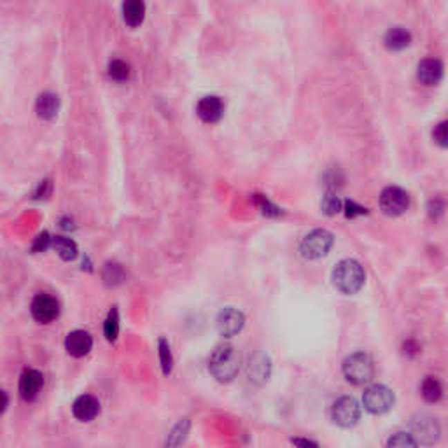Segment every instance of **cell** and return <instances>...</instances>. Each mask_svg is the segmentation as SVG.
<instances>
[{
	"mask_svg": "<svg viewBox=\"0 0 448 448\" xmlns=\"http://www.w3.org/2000/svg\"><path fill=\"white\" fill-rule=\"evenodd\" d=\"M364 280H366L364 268L355 259H344L333 270V282L336 289L344 295H355L361 291Z\"/></svg>",
	"mask_w": 448,
	"mask_h": 448,
	"instance_id": "obj_1",
	"label": "cell"
},
{
	"mask_svg": "<svg viewBox=\"0 0 448 448\" xmlns=\"http://www.w3.org/2000/svg\"><path fill=\"white\" fill-rule=\"evenodd\" d=\"M209 371L217 382L228 384L239 373V354L232 345H219L209 359Z\"/></svg>",
	"mask_w": 448,
	"mask_h": 448,
	"instance_id": "obj_2",
	"label": "cell"
},
{
	"mask_svg": "<svg viewBox=\"0 0 448 448\" xmlns=\"http://www.w3.org/2000/svg\"><path fill=\"white\" fill-rule=\"evenodd\" d=\"M342 371H344L345 380L351 382L352 385H366L375 377L373 359L364 352H355L345 359Z\"/></svg>",
	"mask_w": 448,
	"mask_h": 448,
	"instance_id": "obj_3",
	"label": "cell"
},
{
	"mask_svg": "<svg viewBox=\"0 0 448 448\" xmlns=\"http://www.w3.org/2000/svg\"><path fill=\"white\" fill-rule=\"evenodd\" d=\"M335 236L328 230H314L306 233L299 242V252L306 259H321L331 250Z\"/></svg>",
	"mask_w": 448,
	"mask_h": 448,
	"instance_id": "obj_4",
	"label": "cell"
},
{
	"mask_svg": "<svg viewBox=\"0 0 448 448\" xmlns=\"http://www.w3.org/2000/svg\"><path fill=\"white\" fill-rule=\"evenodd\" d=\"M394 392L385 385H370L362 394V404L370 413L384 415L394 407Z\"/></svg>",
	"mask_w": 448,
	"mask_h": 448,
	"instance_id": "obj_5",
	"label": "cell"
},
{
	"mask_svg": "<svg viewBox=\"0 0 448 448\" xmlns=\"http://www.w3.org/2000/svg\"><path fill=\"white\" fill-rule=\"evenodd\" d=\"M361 418V407L357 401L351 396H342L333 403L331 407V420L340 427H352L359 422Z\"/></svg>",
	"mask_w": 448,
	"mask_h": 448,
	"instance_id": "obj_6",
	"label": "cell"
},
{
	"mask_svg": "<svg viewBox=\"0 0 448 448\" xmlns=\"http://www.w3.org/2000/svg\"><path fill=\"white\" fill-rule=\"evenodd\" d=\"M410 207V194L398 186H389L380 194V209L387 216H401Z\"/></svg>",
	"mask_w": 448,
	"mask_h": 448,
	"instance_id": "obj_7",
	"label": "cell"
},
{
	"mask_svg": "<svg viewBox=\"0 0 448 448\" xmlns=\"http://www.w3.org/2000/svg\"><path fill=\"white\" fill-rule=\"evenodd\" d=\"M410 433L417 440L418 445H433L440 438V424L431 415H417L411 418Z\"/></svg>",
	"mask_w": 448,
	"mask_h": 448,
	"instance_id": "obj_8",
	"label": "cell"
},
{
	"mask_svg": "<svg viewBox=\"0 0 448 448\" xmlns=\"http://www.w3.org/2000/svg\"><path fill=\"white\" fill-rule=\"evenodd\" d=\"M243 326H245V317H243L242 312L233 308V306H226L217 315V331L224 338H232V336L239 335Z\"/></svg>",
	"mask_w": 448,
	"mask_h": 448,
	"instance_id": "obj_9",
	"label": "cell"
},
{
	"mask_svg": "<svg viewBox=\"0 0 448 448\" xmlns=\"http://www.w3.org/2000/svg\"><path fill=\"white\" fill-rule=\"evenodd\" d=\"M245 371L249 382L256 385H263L270 380V375H272V361L263 352H256L247 361Z\"/></svg>",
	"mask_w": 448,
	"mask_h": 448,
	"instance_id": "obj_10",
	"label": "cell"
},
{
	"mask_svg": "<svg viewBox=\"0 0 448 448\" xmlns=\"http://www.w3.org/2000/svg\"><path fill=\"white\" fill-rule=\"evenodd\" d=\"M32 317L41 324H49L55 321L60 314V306L53 296L49 295H39L35 296V299L32 301Z\"/></svg>",
	"mask_w": 448,
	"mask_h": 448,
	"instance_id": "obj_11",
	"label": "cell"
},
{
	"mask_svg": "<svg viewBox=\"0 0 448 448\" xmlns=\"http://www.w3.org/2000/svg\"><path fill=\"white\" fill-rule=\"evenodd\" d=\"M443 64L438 58H424L417 65V77L426 86H436L443 79Z\"/></svg>",
	"mask_w": 448,
	"mask_h": 448,
	"instance_id": "obj_12",
	"label": "cell"
},
{
	"mask_svg": "<svg viewBox=\"0 0 448 448\" xmlns=\"http://www.w3.org/2000/svg\"><path fill=\"white\" fill-rule=\"evenodd\" d=\"M42 385H44V378L41 371L25 370L19 378V394L25 401H34L39 396Z\"/></svg>",
	"mask_w": 448,
	"mask_h": 448,
	"instance_id": "obj_13",
	"label": "cell"
},
{
	"mask_svg": "<svg viewBox=\"0 0 448 448\" xmlns=\"http://www.w3.org/2000/svg\"><path fill=\"white\" fill-rule=\"evenodd\" d=\"M93 347V338L88 331H82V329H75V331L68 333L67 340H65V348L71 355L74 357H82L86 355L88 352Z\"/></svg>",
	"mask_w": 448,
	"mask_h": 448,
	"instance_id": "obj_14",
	"label": "cell"
},
{
	"mask_svg": "<svg viewBox=\"0 0 448 448\" xmlns=\"http://www.w3.org/2000/svg\"><path fill=\"white\" fill-rule=\"evenodd\" d=\"M98 411H100V403H98L97 398L90 396V394H82V396H79L77 400L74 401V404H72V413H74V417L77 418V420H81V422H90V420H93L98 415Z\"/></svg>",
	"mask_w": 448,
	"mask_h": 448,
	"instance_id": "obj_15",
	"label": "cell"
},
{
	"mask_svg": "<svg viewBox=\"0 0 448 448\" xmlns=\"http://www.w3.org/2000/svg\"><path fill=\"white\" fill-rule=\"evenodd\" d=\"M196 112L205 123H217L224 114V104L219 97H203L196 105Z\"/></svg>",
	"mask_w": 448,
	"mask_h": 448,
	"instance_id": "obj_16",
	"label": "cell"
},
{
	"mask_svg": "<svg viewBox=\"0 0 448 448\" xmlns=\"http://www.w3.org/2000/svg\"><path fill=\"white\" fill-rule=\"evenodd\" d=\"M35 109H37L39 118H42V120H53V118L58 114V109H60V100H58V97H56L55 93H49V91H46V93L39 95Z\"/></svg>",
	"mask_w": 448,
	"mask_h": 448,
	"instance_id": "obj_17",
	"label": "cell"
},
{
	"mask_svg": "<svg viewBox=\"0 0 448 448\" xmlns=\"http://www.w3.org/2000/svg\"><path fill=\"white\" fill-rule=\"evenodd\" d=\"M146 16V4L144 0H124L123 4V18L127 21V25L138 26L144 21Z\"/></svg>",
	"mask_w": 448,
	"mask_h": 448,
	"instance_id": "obj_18",
	"label": "cell"
},
{
	"mask_svg": "<svg viewBox=\"0 0 448 448\" xmlns=\"http://www.w3.org/2000/svg\"><path fill=\"white\" fill-rule=\"evenodd\" d=\"M410 42L411 34L403 26H394L385 35V46L389 49H392V51H403V49H407L410 46Z\"/></svg>",
	"mask_w": 448,
	"mask_h": 448,
	"instance_id": "obj_19",
	"label": "cell"
},
{
	"mask_svg": "<svg viewBox=\"0 0 448 448\" xmlns=\"http://www.w3.org/2000/svg\"><path fill=\"white\" fill-rule=\"evenodd\" d=\"M420 394L427 403H438L443 398V385L438 378L426 377L420 384Z\"/></svg>",
	"mask_w": 448,
	"mask_h": 448,
	"instance_id": "obj_20",
	"label": "cell"
},
{
	"mask_svg": "<svg viewBox=\"0 0 448 448\" xmlns=\"http://www.w3.org/2000/svg\"><path fill=\"white\" fill-rule=\"evenodd\" d=\"M53 247H55V250L64 261H72V259L77 258V245H75L74 240L67 239V236H56V239H53Z\"/></svg>",
	"mask_w": 448,
	"mask_h": 448,
	"instance_id": "obj_21",
	"label": "cell"
},
{
	"mask_svg": "<svg viewBox=\"0 0 448 448\" xmlns=\"http://www.w3.org/2000/svg\"><path fill=\"white\" fill-rule=\"evenodd\" d=\"M105 338L109 342H114L118 338V333H120V314H118L116 308H112L109 312L107 319H105Z\"/></svg>",
	"mask_w": 448,
	"mask_h": 448,
	"instance_id": "obj_22",
	"label": "cell"
},
{
	"mask_svg": "<svg viewBox=\"0 0 448 448\" xmlns=\"http://www.w3.org/2000/svg\"><path fill=\"white\" fill-rule=\"evenodd\" d=\"M109 75H111L114 81L124 82L130 77V67H128V64H124L123 60H112L111 65H109Z\"/></svg>",
	"mask_w": 448,
	"mask_h": 448,
	"instance_id": "obj_23",
	"label": "cell"
},
{
	"mask_svg": "<svg viewBox=\"0 0 448 448\" xmlns=\"http://www.w3.org/2000/svg\"><path fill=\"white\" fill-rule=\"evenodd\" d=\"M417 440L411 433H396L387 440V447H417Z\"/></svg>",
	"mask_w": 448,
	"mask_h": 448,
	"instance_id": "obj_24",
	"label": "cell"
},
{
	"mask_svg": "<svg viewBox=\"0 0 448 448\" xmlns=\"http://www.w3.org/2000/svg\"><path fill=\"white\" fill-rule=\"evenodd\" d=\"M160 359H161V368H163V373L168 375L170 371H172L174 359H172V352H170V347H168L167 340H163V338L160 340Z\"/></svg>",
	"mask_w": 448,
	"mask_h": 448,
	"instance_id": "obj_25",
	"label": "cell"
},
{
	"mask_svg": "<svg viewBox=\"0 0 448 448\" xmlns=\"http://www.w3.org/2000/svg\"><path fill=\"white\" fill-rule=\"evenodd\" d=\"M322 210H324L328 216H335V214H338L342 210L340 198H338L335 193H328L324 196V200H322Z\"/></svg>",
	"mask_w": 448,
	"mask_h": 448,
	"instance_id": "obj_26",
	"label": "cell"
},
{
	"mask_svg": "<svg viewBox=\"0 0 448 448\" xmlns=\"http://www.w3.org/2000/svg\"><path fill=\"white\" fill-rule=\"evenodd\" d=\"M434 142L441 147H448V121H441L433 130Z\"/></svg>",
	"mask_w": 448,
	"mask_h": 448,
	"instance_id": "obj_27",
	"label": "cell"
},
{
	"mask_svg": "<svg viewBox=\"0 0 448 448\" xmlns=\"http://www.w3.org/2000/svg\"><path fill=\"white\" fill-rule=\"evenodd\" d=\"M104 279L111 284V279H114V284L123 280V270L120 265H107L104 270Z\"/></svg>",
	"mask_w": 448,
	"mask_h": 448,
	"instance_id": "obj_28",
	"label": "cell"
},
{
	"mask_svg": "<svg viewBox=\"0 0 448 448\" xmlns=\"http://www.w3.org/2000/svg\"><path fill=\"white\" fill-rule=\"evenodd\" d=\"M427 210H429V217L431 219H440L441 216H443L445 212V202L441 198H433L429 202V207H427Z\"/></svg>",
	"mask_w": 448,
	"mask_h": 448,
	"instance_id": "obj_29",
	"label": "cell"
},
{
	"mask_svg": "<svg viewBox=\"0 0 448 448\" xmlns=\"http://www.w3.org/2000/svg\"><path fill=\"white\" fill-rule=\"evenodd\" d=\"M258 203H259V207H261V212L266 214V216H279L280 214V210L277 209V207L273 205L268 198H265V196H259L258 194Z\"/></svg>",
	"mask_w": 448,
	"mask_h": 448,
	"instance_id": "obj_30",
	"label": "cell"
},
{
	"mask_svg": "<svg viewBox=\"0 0 448 448\" xmlns=\"http://www.w3.org/2000/svg\"><path fill=\"white\" fill-rule=\"evenodd\" d=\"M49 243H51V236L48 235V233H41V235L37 236V239H35V243H34V247H32V249L35 250V252H41V250H46L49 247Z\"/></svg>",
	"mask_w": 448,
	"mask_h": 448,
	"instance_id": "obj_31",
	"label": "cell"
},
{
	"mask_svg": "<svg viewBox=\"0 0 448 448\" xmlns=\"http://www.w3.org/2000/svg\"><path fill=\"white\" fill-rule=\"evenodd\" d=\"M362 214H366V209H362V207L355 205L354 202H347V203H345V216H347V217L362 216Z\"/></svg>",
	"mask_w": 448,
	"mask_h": 448,
	"instance_id": "obj_32",
	"label": "cell"
},
{
	"mask_svg": "<svg viewBox=\"0 0 448 448\" xmlns=\"http://www.w3.org/2000/svg\"><path fill=\"white\" fill-rule=\"evenodd\" d=\"M292 443H296V445H315L314 441H306V440H292Z\"/></svg>",
	"mask_w": 448,
	"mask_h": 448,
	"instance_id": "obj_33",
	"label": "cell"
}]
</instances>
